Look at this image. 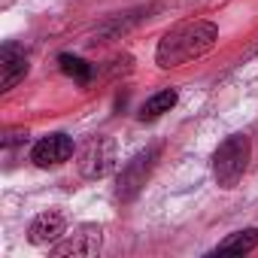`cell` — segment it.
Here are the masks:
<instances>
[{"label": "cell", "mask_w": 258, "mask_h": 258, "mask_svg": "<svg viewBox=\"0 0 258 258\" xmlns=\"http://www.w3.org/2000/svg\"><path fill=\"white\" fill-rule=\"evenodd\" d=\"M58 64H61V70H64L73 82H79V85H88L91 76H94V67H91L88 61H82L79 55L64 52V55H58Z\"/></svg>", "instance_id": "11"}, {"label": "cell", "mask_w": 258, "mask_h": 258, "mask_svg": "<svg viewBox=\"0 0 258 258\" xmlns=\"http://www.w3.org/2000/svg\"><path fill=\"white\" fill-rule=\"evenodd\" d=\"M115 167V143L109 137H91L79 149V173L85 179H103Z\"/></svg>", "instance_id": "4"}, {"label": "cell", "mask_w": 258, "mask_h": 258, "mask_svg": "<svg viewBox=\"0 0 258 258\" xmlns=\"http://www.w3.org/2000/svg\"><path fill=\"white\" fill-rule=\"evenodd\" d=\"M70 155H73V140L67 134H49V137L37 140L31 149V161L37 167H58Z\"/></svg>", "instance_id": "6"}, {"label": "cell", "mask_w": 258, "mask_h": 258, "mask_svg": "<svg viewBox=\"0 0 258 258\" xmlns=\"http://www.w3.org/2000/svg\"><path fill=\"white\" fill-rule=\"evenodd\" d=\"M249 155H252V143L246 134H231L213 155V173H216V182L222 188H234L243 173H246V164H249Z\"/></svg>", "instance_id": "2"}, {"label": "cell", "mask_w": 258, "mask_h": 258, "mask_svg": "<svg viewBox=\"0 0 258 258\" xmlns=\"http://www.w3.org/2000/svg\"><path fill=\"white\" fill-rule=\"evenodd\" d=\"M176 100H179L176 88H161V91H155V94L143 103V109H140V121H155V118H161L164 112H170V109L176 106Z\"/></svg>", "instance_id": "9"}, {"label": "cell", "mask_w": 258, "mask_h": 258, "mask_svg": "<svg viewBox=\"0 0 258 258\" xmlns=\"http://www.w3.org/2000/svg\"><path fill=\"white\" fill-rule=\"evenodd\" d=\"M28 76V55L22 46L7 43L0 49V91H10L16 88L22 79Z\"/></svg>", "instance_id": "7"}, {"label": "cell", "mask_w": 258, "mask_h": 258, "mask_svg": "<svg viewBox=\"0 0 258 258\" xmlns=\"http://www.w3.org/2000/svg\"><path fill=\"white\" fill-rule=\"evenodd\" d=\"M252 249H258V228L234 231L231 237H225V240L216 246V252H222V255H246V252H252Z\"/></svg>", "instance_id": "10"}, {"label": "cell", "mask_w": 258, "mask_h": 258, "mask_svg": "<svg viewBox=\"0 0 258 258\" xmlns=\"http://www.w3.org/2000/svg\"><path fill=\"white\" fill-rule=\"evenodd\" d=\"M219 40V28L213 22H204V19H195V22H182L176 28H170L161 40H158V49H155V64L161 70H170V67H182L201 55H207Z\"/></svg>", "instance_id": "1"}, {"label": "cell", "mask_w": 258, "mask_h": 258, "mask_svg": "<svg viewBox=\"0 0 258 258\" xmlns=\"http://www.w3.org/2000/svg\"><path fill=\"white\" fill-rule=\"evenodd\" d=\"M100 246H103V234H100V228H97V225H82V228H76L70 237L58 240V243L52 246V255H58V258H64V255H73V258H91V255L100 252Z\"/></svg>", "instance_id": "5"}, {"label": "cell", "mask_w": 258, "mask_h": 258, "mask_svg": "<svg viewBox=\"0 0 258 258\" xmlns=\"http://www.w3.org/2000/svg\"><path fill=\"white\" fill-rule=\"evenodd\" d=\"M19 140H28V131H10V134L4 137V146H13V143H19Z\"/></svg>", "instance_id": "12"}, {"label": "cell", "mask_w": 258, "mask_h": 258, "mask_svg": "<svg viewBox=\"0 0 258 258\" xmlns=\"http://www.w3.org/2000/svg\"><path fill=\"white\" fill-rule=\"evenodd\" d=\"M158 155H161V149H158V146H149V149L137 152L131 161L121 167V173H118V185H115L118 201H124V204H127V201H134V198L143 191L146 179H149V176H152V170H155Z\"/></svg>", "instance_id": "3"}, {"label": "cell", "mask_w": 258, "mask_h": 258, "mask_svg": "<svg viewBox=\"0 0 258 258\" xmlns=\"http://www.w3.org/2000/svg\"><path fill=\"white\" fill-rule=\"evenodd\" d=\"M64 231H67V219H64V213L49 210V213H40V216L31 222V228H28V240H31L34 246H52V243H58V240L64 237Z\"/></svg>", "instance_id": "8"}]
</instances>
